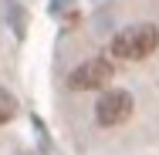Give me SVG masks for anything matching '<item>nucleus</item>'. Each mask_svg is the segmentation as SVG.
Instances as JSON below:
<instances>
[{"label":"nucleus","instance_id":"f257e3e1","mask_svg":"<svg viewBox=\"0 0 159 155\" xmlns=\"http://www.w3.org/2000/svg\"><path fill=\"white\" fill-rule=\"evenodd\" d=\"M159 47V27L156 24H132L112 37V54L122 61H142Z\"/></svg>","mask_w":159,"mask_h":155},{"label":"nucleus","instance_id":"20e7f679","mask_svg":"<svg viewBox=\"0 0 159 155\" xmlns=\"http://www.w3.org/2000/svg\"><path fill=\"white\" fill-rule=\"evenodd\" d=\"M14 115H17V98H14L10 91L0 88V125H7Z\"/></svg>","mask_w":159,"mask_h":155},{"label":"nucleus","instance_id":"f03ea898","mask_svg":"<svg viewBox=\"0 0 159 155\" xmlns=\"http://www.w3.org/2000/svg\"><path fill=\"white\" fill-rule=\"evenodd\" d=\"M115 78V64L105 58H88L68 74V88L71 91H102L108 88V81Z\"/></svg>","mask_w":159,"mask_h":155},{"label":"nucleus","instance_id":"7ed1b4c3","mask_svg":"<svg viewBox=\"0 0 159 155\" xmlns=\"http://www.w3.org/2000/svg\"><path fill=\"white\" fill-rule=\"evenodd\" d=\"M132 111H135V101H132V94L122 91V88H108V91L98 94V101H95V122L105 125V128L129 122Z\"/></svg>","mask_w":159,"mask_h":155}]
</instances>
